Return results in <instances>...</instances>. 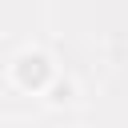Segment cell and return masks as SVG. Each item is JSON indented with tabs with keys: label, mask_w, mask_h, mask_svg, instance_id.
<instances>
[{
	"label": "cell",
	"mask_w": 128,
	"mask_h": 128,
	"mask_svg": "<svg viewBox=\"0 0 128 128\" xmlns=\"http://www.w3.org/2000/svg\"><path fill=\"white\" fill-rule=\"evenodd\" d=\"M72 96H76V84L72 80H52V88H48V100L52 104H68Z\"/></svg>",
	"instance_id": "cell-1"
}]
</instances>
